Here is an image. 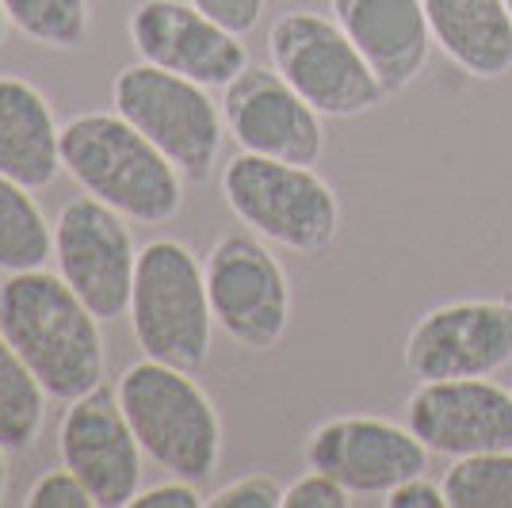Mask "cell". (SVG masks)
<instances>
[{
	"mask_svg": "<svg viewBox=\"0 0 512 508\" xmlns=\"http://www.w3.org/2000/svg\"><path fill=\"white\" fill-rule=\"evenodd\" d=\"M104 321L58 272H12L0 283V333L54 402H77L104 386Z\"/></svg>",
	"mask_w": 512,
	"mask_h": 508,
	"instance_id": "6da1fadb",
	"label": "cell"
},
{
	"mask_svg": "<svg viewBox=\"0 0 512 508\" xmlns=\"http://www.w3.org/2000/svg\"><path fill=\"white\" fill-rule=\"evenodd\" d=\"M62 165L85 195L130 222L161 226L184 207V172L119 111H81L62 123Z\"/></svg>",
	"mask_w": 512,
	"mask_h": 508,
	"instance_id": "7a4b0ae2",
	"label": "cell"
},
{
	"mask_svg": "<svg viewBox=\"0 0 512 508\" xmlns=\"http://www.w3.org/2000/svg\"><path fill=\"white\" fill-rule=\"evenodd\" d=\"M142 451L169 478L207 482L222 463V417L207 390L169 363H130L115 386Z\"/></svg>",
	"mask_w": 512,
	"mask_h": 508,
	"instance_id": "3957f363",
	"label": "cell"
},
{
	"mask_svg": "<svg viewBox=\"0 0 512 508\" xmlns=\"http://www.w3.org/2000/svg\"><path fill=\"white\" fill-rule=\"evenodd\" d=\"M130 333L146 360L180 371H199L211 360L214 314L207 298L203 260L184 241L157 237L138 249L130 291Z\"/></svg>",
	"mask_w": 512,
	"mask_h": 508,
	"instance_id": "277c9868",
	"label": "cell"
},
{
	"mask_svg": "<svg viewBox=\"0 0 512 508\" xmlns=\"http://www.w3.org/2000/svg\"><path fill=\"white\" fill-rule=\"evenodd\" d=\"M222 195L237 222L299 256H321L341 233V199L314 165L237 153L222 169Z\"/></svg>",
	"mask_w": 512,
	"mask_h": 508,
	"instance_id": "5b68a950",
	"label": "cell"
},
{
	"mask_svg": "<svg viewBox=\"0 0 512 508\" xmlns=\"http://www.w3.org/2000/svg\"><path fill=\"white\" fill-rule=\"evenodd\" d=\"M272 69L325 119H356L386 100L383 81L344 27L321 12L295 8L268 27Z\"/></svg>",
	"mask_w": 512,
	"mask_h": 508,
	"instance_id": "8992f818",
	"label": "cell"
},
{
	"mask_svg": "<svg viewBox=\"0 0 512 508\" xmlns=\"http://www.w3.org/2000/svg\"><path fill=\"white\" fill-rule=\"evenodd\" d=\"M111 104L169 157L184 180H207L222 157L226 115L211 92L180 73L138 62L119 69Z\"/></svg>",
	"mask_w": 512,
	"mask_h": 508,
	"instance_id": "52a82bcc",
	"label": "cell"
},
{
	"mask_svg": "<svg viewBox=\"0 0 512 508\" xmlns=\"http://www.w3.org/2000/svg\"><path fill=\"white\" fill-rule=\"evenodd\" d=\"M214 325L245 352H272L291 325V283L264 237L226 233L203 256Z\"/></svg>",
	"mask_w": 512,
	"mask_h": 508,
	"instance_id": "ba28073f",
	"label": "cell"
},
{
	"mask_svg": "<svg viewBox=\"0 0 512 508\" xmlns=\"http://www.w3.org/2000/svg\"><path fill=\"white\" fill-rule=\"evenodd\" d=\"M54 264L100 321L127 318L138 249L119 211L92 195L69 199L54 222Z\"/></svg>",
	"mask_w": 512,
	"mask_h": 508,
	"instance_id": "9c48e42d",
	"label": "cell"
},
{
	"mask_svg": "<svg viewBox=\"0 0 512 508\" xmlns=\"http://www.w3.org/2000/svg\"><path fill=\"white\" fill-rule=\"evenodd\" d=\"M406 371L417 382L490 379L512 363V302L463 298L428 310L406 337Z\"/></svg>",
	"mask_w": 512,
	"mask_h": 508,
	"instance_id": "30bf717a",
	"label": "cell"
},
{
	"mask_svg": "<svg viewBox=\"0 0 512 508\" xmlns=\"http://www.w3.org/2000/svg\"><path fill=\"white\" fill-rule=\"evenodd\" d=\"M58 455L96 497V508H130L134 493L142 489L146 451L119 405V394L107 386H96L92 394L65 405Z\"/></svg>",
	"mask_w": 512,
	"mask_h": 508,
	"instance_id": "8fae6325",
	"label": "cell"
},
{
	"mask_svg": "<svg viewBox=\"0 0 512 508\" xmlns=\"http://www.w3.org/2000/svg\"><path fill=\"white\" fill-rule=\"evenodd\" d=\"M226 130L245 153L276 157L291 165H318L325 153V127L314 107L279 77L276 69L245 65L222 88Z\"/></svg>",
	"mask_w": 512,
	"mask_h": 508,
	"instance_id": "7c38bea8",
	"label": "cell"
},
{
	"mask_svg": "<svg viewBox=\"0 0 512 508\" xmlns=\"http://www.w3.org/2000/svg\"><path fill=\"white\" fill-rule=\"evenodd\" d=\"M130 46L142 62L203 88H226L249 65L241 35L188 0H142L130 16Z\"/></svg>",
	"mask_w": 512,
	"mask_h": 508,
	"instance_id": "4fadbf2b",
	"label": "cell"
},
{
	"mask_svg": "<svg viewBox=\"0 0 512 508\" xmlns=\"http://www.w3.org/2000/svg\"><path fill=\"white\" fill-rule=\"evenodd\" d=\"M428 455L409 424L383 417H333L306 440V466L333 474L352 497H386L398 482L425 474Z\"/></svg>",
	"mask_w": 512,
	"mask_h": 508,
	"instance_id": "5bb4252c",
	"label": "cell"
},
{
	"mask_svg": "<svg viewBox=\"0 0 512 508\" xmlns=\"http://www.w3.org/2000/svg\"><path fill=\"white\" fill-rule=\"evenodd\" d=\"M406 424L444 459L512 451V390L490 379L421 382L406 402Z\"/></svg>",
	"mask_w": 512,
	"mask_h": 508,
	"instance_id": "9a60e30c",
	"label": "cell"
},
{
	"mask_svg": "<svg viewBox=\"0 0 512 508\" xmlns=\"http://www.w3.org/2000/svg\"><path fill=\"white\" fill-rule=\"evenodd\" d=\"M329 8L383 81L386 96L417 85L436 46L421 0H329Z\"/></svg>",
	"mask_w": 512,
	"mask_h": 508,
	"instance_id": "2e32d148",
	"label": "cell"
},
{
	"mask_svg": "<svg viewBox=\"0 0 512 508\" xmlns=\"http://www.w3.org/2000/svg\"><path fill=\"white\" fill-rule=\"evenodd\" d=\"M62 169V127L50 100L20 77H0V172L43 191Z\"/></svg>",
	"mask_w": 512,
	"mask_h": 508,
	"instance_id": "e0dca14e",
	"label": "cell"
},
{
	"mask_svg": "<svg viewBox=\"0 0 512 508\" xmlns=\"http://www.w3.org/2000/svg\"><path fill=\"white\" fill-rule=\"evenodd\" d=\"M432 43L474 81L512 69V12L505 0H421Z\"/></svg>",
	"mask_w": 512,
	"mask_h": 508,
	"instance_id": "ac0fdd59",
	"label": "cell"
},
{
	"mask_svg": "<svg viewBox=\"0 0 512 508\" xmlns=\"http://www.w3.org/2000/svg\"><path fill=\"white\" fill-rule=\"evenodd\" d=\"M54 260V226L35 191L0 172V272H35Z\"/></svg>",
	"mask_w": 512,
	"mask_h": 508,
	"instance_id": "d6986e66",
	"label": "cell"
},
{
	"mask_svg": "<svg viewBox=\"0 0 512 508\" xmlns=\"http://www.w3.org/2000/svg\"><path fill=\"white\" fill-rule=\"evenodd\" d=\"M43 382L31 375V367L16 356V348L0 333V447L20 455L31 451L46 421Z\"/></svg>",
	"mask_w": 512,
	"mask_h": 508,
	"instance_id": "ffe728a7",
	"label": "cell"
},
{
	"mask_svg": "<svg viewBox=\"0 0 512 508\" xmlns=\"http://www.w3.org/2000/svg\"><path fill=\"white\" fill-rule=\"evenodd\" d=\"M444 493L451 508H512V451L451 459Z\"/></svg>",
	"mask_w": 512,
	"mask_h": 508,
	"instance_id": "44dd1931",
	"label": "cell"
},
{
	"mask_svg": "<svg viewBox=\"0 0 512 508\" xmlns=\"http://www.w3.org/2000/svg\"><path fill=\"white\" fill-rule=\"evenodd\" d=\"M8 23L50 50H77L88 35V0H4Z\"/></svg>",
	"mask_w": 512,
	"mask_h": 508,
	"instance_id": "7402d4cb",
	"label": "cell"
},
{
	"mask_svg": "<svg viewBox=\"0 0 512 508\" xmlns=\"http://www.w3.org/2000/svg\"><path fill=\"white\" fill-rule=\"evenodd\" d=\"M23 505L27 508H96V497L88 493V486L69 470V466H62V470L43 474L35 486L27 489Z\"/></svg>",
	"mask_w": 512,
	"mask_h": 508,
	"instance_id": "603a6c76",
	"label": "cell"
},
{
	"mask_svg": "<svg viewBox=\"0 0 512 508\" xmlns=\"http://www.w3.org/2000/svg\"><path fill=\"white\" fill-rule=\"evenodd\" d=\"M211 508H283V486L272 474H245L207 497Z\"/></svg>",
	"mask_w": 512,
	"mask_h": 508,
	"instance_id": "cb8c5ba5",
	"label": "cell"
},
{
	"mask_svg": "<svg viewBox=\"0 0 512 508\" xmlns=\"http://www.w3.org/2000/svg\"><path fill=\"white\" fill-rule=\"evenodd\" d=\"M352 493L325 470L302 474L295 486L283 489V508H348Z\"/></svg>",
	"mask_w": 512,
	"mask_h": 508,
	"instance_id": "d4e9b609",
	"label": "cell"
},
{
	"mask_svg": "<svg viewBox=\"0 0 512 508\" xmlns=\"http://www.w3.org/2000/svg\"><path fill=\"white\" fill-rule=\"evenodd\" d=\"M188 4H195L199 12H207L222 27H230L241 39L249 31H256V23H260L264 8H268V0H188Z\"/></svg>",
	"mask_w": 512,
	"mask_h": 508,
	"instance_id": "484cf974",
	"label": "cell"
},
{
	"mask_svg": "<svg viewBox=\"0 0 512 508\" xmlns=\"http://www.w3.org/2000/svg\"><path fill=\"white\" fill-rule=\"evenodd\" d=\"M199 505H207V497L195 489V482H184V478L138 489L134 501H130V508H199Z\"/></svg>",
	"mask_w": 512,
	"mask_h": 508,
	"instance_id": "4316f807",
	"label": "cell"
},
{
	"mask_svg": "<svg viewBox=\"0 0 512 508\" xmlns=\"http://www.w3.org/2000/svg\"><path fill=\"white\" fill-rule=\"evenodd\" d=\"M386 508H444L448 505V493H444V482H432L428 474H413L406 482L386 493Z\"/></svg>",
	"mask_w": 512,
	"mask_h": 508,
	"instance_id": "83f0119b",
	"label": "cell"
},
{
	"mask_svg": "<svg viewBox=\"0 0 512 508\" xmlns=\"http://www.w3.org/2000/svg\"><path fill=\"white\" fill-rule=\"evenodd\" d=\"M8 451L0 447V501H4V489H8V459H4Z\"/></svg>",
	"mask_w": 512,
	"mask_h": 508,
	"instance_id": "f1b7e54d",
	"label": "cell"
},
{
	"mask_svg": "<svg viewBox=\"0 0 512 508\" xmlns=\"http://www.w3.org/2000/svg\"><path fill=\"white\" fill-rule=\"evenodd\" d=\"M8 27H12V23H8V12H4V0H0V46H4V39H8Z\"/></svg>",
	"mask_w": 512,
	"mask_h": 508,
	"instance_id": "f546056e",
	"label": "cell"
},
{
	"mask_svg": "<svg viewBox=\"0 0 512 508\" xmlns=\"http://www.w3.org/2000/svg\"><path fill=\"white\" fill-rule=\"evenodd\" d=\"M505 4H509V12H512V0H505Z\"/></svg>",
	"mask_w": 512,
	"mask_h": 508,
	"instance_id": "4dcf8cb0",
	"label": "cell"
},
{
	"mask_svg": "<svg viewBox=\"0 0 512 508\" xmlns=\"http://www.w3.org/2000/svg\"><path fill=\"white\" fill-rule=\"evenodd\" d=\"M509 302H512V298H509Z\"/></svg>",
	"mask_w": 512,
	"mask_h": 508,
	"instance_id": "1f68e13d",
	"label": "cell"
}]
</instances>
